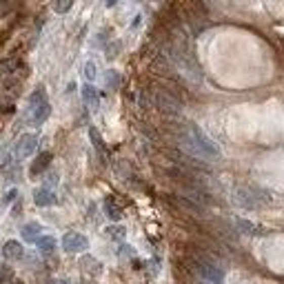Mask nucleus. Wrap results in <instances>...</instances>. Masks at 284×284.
Returning a JSON list of instances; mask_svg holds the SVG:
<instances>
[{
    "label": "nucleus",
    "mask_w": 284,
    "mask_h": 284,
    "mask_svg": "<svg viewBox=\"0 0 284 284\" xmlns=\"http://www.w3.org/2000/svg\"><path fill=\"white\" fill-rule=\"evenodd\" d=\"M104 211H107V216H109V220H113V222H118L120 218H123V211H120L118 207L113 205L111 200H107L104 202Z\"/></svg>",
    "instance_id": "nucleus-17"
},
{
    "label": "nucleus",
    "mask_w": 284,
    "mask_h": 284,
    "mask_svg": "<svg viewBox=\"0 0 284 284\" xmlns=\"http://www.w3.org/2000/svg\"><path fill=\"white\" fill-rule=\"evenodd\" d=\"M56 245H58V242H56L54 235H45V233H43V235H40L38 240H36V247L40 249V253H47V256L56 251Z\"/></svg>",
    "instance_id": "nucleus-12"
},
{
    "label": "nucleus",
    "mask_w": 284,
    "mask_h": 284,
    "mask_svg": "<svg viewBox=\"0 0 284 284\" xmlns=\"http://www.w3.org/2000/svg\"><path fill=\"white\" fill-rule=\"evenodd\" d=\"M62 249L67 253H85L89 249V240L78 231H69V233L62 235Z\"/></svg>",
    "instance_id": "nucleus-5"
},
{
    "label": "nucleus",
    "mask_w": 284,
    "mask_h": 284,
    "mask_svg": "<svg viewBox=\"0 0 284 284\" xmlns=\"http://www.w3.org/2000/svg\"><path fill=\"white\" fill-rule=\"evenodd\" d=\"M36 147H38V138L33 133H25L14 147V155L16 160H27L29 155L36 153Z\"/></svg>",
    "instance_id": "nucleus-6"
},
{
    "label": "nucleus",
    "mask_w": 284,
    "mask_h": 284,
    "mask_svg": "<svg viewBox=\"0 0 284 284\" xmlns=\"http://www.w3.org/2000/svg\"><path fill=\"white\" fill-rule=\"evenodd\" d=\"M140 22H142V16H140V14H138V16H136V18H133V20H131V27H129V29H131V31H136V29H138V27H140Z\"/></svg>",
    "instance_id": "nucleus-22"
},
{
    "label": "nucleus",
    "mask_w": 284,
    "mask_h": 284,
    "mask_svg": "<svg viewBox=\"0 0 284 284\" xmlns=\"http://www.w3.org/2000/svg\"><path fill=\"white\" fill-rule=\"evenodd\" d=\"M20 235L25 242H29V245H36V240L43 235V227H40L38 222H27V224H22Z\"/></svg>",
    "instance_id": "nucleus-10"
},
{
    "label": "nucleus",
    "mask_w": 284,
    "mask_h": 284,
    "mask_svg": "<svg viewBox=\"0 0 284 284\" xmlns=\"http://www.w3.org/2000/svg\"><path fill=\"white\" fill-rule=\"evenodd\" d=\"M14 284H22V282H14Z\"/></svg>",
    "instance_id": "nucleus-26"
},
{
    "label": "nucleus",
    "mask_w": 284,
    "mask_h": 284,
    "mask_svg": "<svg viewBox=\"0 0 284 284\" xmlns=\"http://www.w3.org/2000/svg\"><path fill=\"white\" fill-rule=\"evenodd\" d=\"M5 280H7V273H5V271H0V284H3Z\"/></svg>",
    "instance_id": "nucleus-24"
},
{
    "label": "nucleus",
    "mask_w": 284,
    "mask_h": 284,
    "mask_svg": "<svg viewBox=\"0 0 284 284\" xmlns=\"http://www.w3.org/2000/svg\"><path fill=\"white\" fill-rule=\"evenodd\" d=\"M89 138H91V142H94L96 151L98 153H104V142H102V138H100V133H98L96 127H91V129H89Z\"/></svg>",
    "instance_id": "nucleus-19"
},
{
    "label": "nucleus",
    "mask_w": 284,
    "mask_h": 284,
    "mask_svg": "<svg viewBox=\"0 0 284 284\" xmlns=\"http://www.w3.org/2000/svg\"><path fill=\"white\" fill-rule=\"evenodd\" d=\"M29 115H31V125L40 127L47 123V118L51 115V104L47 100V94H45L43 87H38L31 96H29Z\"/></svg>",
    "instance_id": "nucleus-3"
},
{
    "label": "nucleus",
    "mask_w": 284,
    "mask_h": 284,
    "mask_svg": "<svg viewBox=\"0 0 284 284\" xmlns=\"http://www.w3.org/2000/svg\"><path fill=\"white\" fill-rule=\"evenodd\" d=\"M54 284H71V282H69V280H56Z\"/></svg>",
    "instance_id": "nucleus-25"
},
{
    "label": "nucleus",
    "mask_w": 284,
    "mask_h": 284,
    "mask_svg": "<svg viewBox=\"0 0 284 284\" xmlns=\"http://www.w3.org/2000/svg\"><path fill=\"white\" fill-rule=\"evenodd\" d=\"M182 147H184V151H189L191 155L202 158V160H218L220 155H222L218 144L193 123H191L187 127V131L182 133Z\"/></svg>",
    "instance_id": "nucleus-1"
},
{
    "label": "nucleus",
    "mask_w": 284,
    "mask_h": 284,
    "mask_svg": "<svg viewBox=\"0 0 284 284\" xmlns=\"http://www.w3.org/2000/svg\"><path fill=\"white\" fill-rule=\"evenodd\" d=\"M51 7H54V11L56 14H69V11H71V7H73V0H54V5H51Z\"/></svg>",
    "instance_id": "nucleus-18"
},
{
    "label": "nucleus",
    "mask_w": 284,
    "mask_h": 284,
    "mask_svg": "<svg viewBox=\"0 0 284 284\" xmlns=\"http://www.w3.org/2000/svg\"><path fill=\"white\" fill-rule=\"evenodd\" d=\"M22 256H25V249H22V245L18 240H9L7 245L3 247V258L5 260L16 262V260H22Z\"/></svg>",
    "instance_id": "nucleus-9"
},
{
    "label": "nucleus",
    "mask_w": 284,
    "mask_h": 284,
    "mask_svg": "<svg viewBox=\"0 0 284 284\" xmlns=\"http://www.w3.org/2000/svg\"><path fill=\"white\" fill-rule=\"evenodd\" d=\"M0 256H3V253H0Z\"/></svg>",
    "instance_id": "nucleus-27"
},
{
    "label": "nucleus",
    "mask_w": 284,
    "mask_h": 284,
    "mask_svg": "<svg viewBox=\"0 0 284 284\" xmlns=\"http://www.w3.org/2000/svg\"><path fill=\"white\" fill-rule=\"evenodd\" d=\"M16 198H18V191H16V189H11L9 193L5 195V205H9V202H14Z\"/></svg>",
    "instance_id": "nucleus-21"
},
{
    "label": "nucleus",
    "mask_w": 284,
    "mask_h": 284,
    "mask_svg": "<svg viewBox=\"0 0 284 284\" xmlns=\"http://www.w3.org/2000/svg\"><path fill=\"white\" fill-rule=\"evenodd\" d=\"M195 271L200 280L207 284H224V269L211 258H198L195 260Z\"/></svg>",
    "instance_id": "nucleus-4"
},
{
    "label": "nucleus",
    "mask_w": 284,
    "mask_h": 284,
    "mask_svg": "<svg viewBox=\"0 0 284 284\" xmlns=\"http://www.w3.org/2000/svg\"><path fill=\"white\" fill-rule=\"evenodd\" d=\"M104 85H107V89H118L120 87V73L118 71H107L104 73Z\"/></svg>",
    "instance_id": "nucleus-16"
},
{
    "label": "nucleus",
    "mask_w": 284,
    "mask_h": 284,
    "mask_svg": "<svg viewBox=\"0 0 284 284\" xmlns=\"http://www.w3.org/2000/svg\"><path fill=\"white\" fill-rule=\"evenodd\" d=\"M118 3H120V0H104V7H109V9H111V7H115Z\"/></svg>",
    "instance_id": "nucleus-23"
},
{
    "label": "nucleus",
    "mask_w": 284,
    "mask_h": 284,
    "mask_svg": "<svg viewBox=\"0 0 284 284\" xmlns=\"http://www.w3.org/2000/svg\"><path fill=\"white\" fill-rule=\"evenodd\" d=\"M235 227L240 229V233H245V235H251V237L264 235L262 227H258L256 222H251V220H245V218H235Z\"/></svg>",
    "instance_id": "nucleus-11"
},
{
    "label": "nucleus",
    "mask_w": 284,
    "mask_h": 284,
    "mask_svg": "<svg viewBox=\"0 0 284 284\" xmlns=\"http://www.w3.org/2000/svg\"><path fill=\"white\" fill-rule=\"evenodd\" d=\"M33 202H36L38 207H54L56 202H58L54 187H47V184H43L40 189H36V191H33Z\"/></svg>",
    "instance_id": "nucleus-7"
},
{
    "label": "nucleus",
    "mask_w": 284,
    "mask_h": 284,
    "mask_svg": "<svg viewBox=\"0 0 284 284\" xmlns=\"http://www.w3.org/2000/svg\"><path fill=\"white\" fill-rule=\"evenodd\" d=\"M233 202L240 209H247V211H258V209L271 205V193L258 187H242L233 193Z\"/></svg>",
    "instance_id": "nucleus-2"
},
{
    "label": "nucleus",
    "mask_w": 284,
    "mask_h": 284,
    "mask_svg": "<svg viewBox=\"0 0 284 284\" xmlns=\"http://www.w3.org/2000/svg\"><path fill=\"white\" fill-rule=\"evenodd\" d=\"M80 94H83V100H85L87 107L98 109V104H100V94H98V89L94 87V83H85L83 89H80Z\"/></svg>",
    "instance_id": "nucleus-8"
},
{
    "label": "nucleus",
    "mask_w": 284,
    "mask_h": 284,
    "mask_svg": "<svg viewBox=\"0 0 284 284\" xmlns=\"http://www.w3.org/2000/svg\"><path fill=\"white\" fill-rule=\"evenodd\" d=\"M49 162H51V153H40L38 158H36V162H33V167L29 169V173H31V176H38V173L47 171Z\"/></svg>",
    "instance_id": "nucleus-13"
},
{
    "label": "nucleus",
    "mask_w": 284,
    "mask_h": 284,
    "mask_svg": "<svg viewBox=\"0 0 284 284\" xmlns=\"http://www.w3.org/2000/svg\"><path fill=\"white\" fill-rule=\"evenodd\" d=\"M107 235L113 237V240H123V237H125V229L123 227H109L107 229Z\"/></svg>",
    "instance_id": "nucleus-20"
},
{
    "label": "nucleus",
    "mask_w": 284,
    "mask_h": 284,
    "mask_svg": "<svg viewBox=\"0 0 284 284\" xmlns=\"http://www.w3.org/2000/svg\"><path fill=\"white\" fill-rule=\"evenodd\" d=\"M83 76L87 83H94V80L98 78V67H96V62L94 60H87L85 62V67H83Z\"/></svg>",
    "instance_id": "nucleus-15"
},
{
    "label": "nucleus",
    "mask_w": 284,
    "mask_h": 284,
    "mask_svg": "<svg viewBox=\"0 0 284 284\" xmlns=\"http://www.w3.org/2000/svg\"><path fill=\"white\" fill-rule=\"evenodd\" d=\"M158 104H160V109H165L167 113H180V107H178V104L173 102L169 96H160L158 98Z\"/></svg>",
    "instance_id": "nucleus-14"
}]
</instances>
